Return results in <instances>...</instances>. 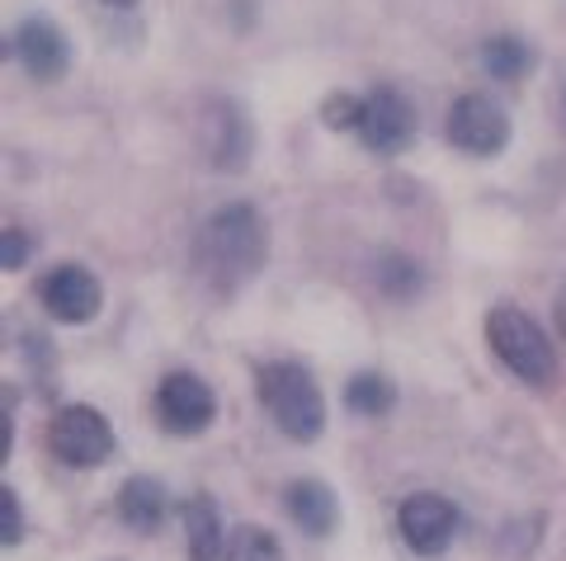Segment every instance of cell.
Returning a JSON list of instances; mask_svg holds the SVG:
<instances>
[{
	"instance_id": "1",
	"label": "cell",
	"mask_w": 566,
	"mask_h": 561,
	"mask_svg": "<svg viewBox=\"0 0 566 561\" xmlns=\"http://www.w3.org/2000/svg\"><path fill=\"white\" fill-rule=\"evenodd\" d=\"M270 255V232L251 203H227L203 222L199 236V265L218 288L245 284Z\"/></svg>"
},
{
	"instance_id": "2",
	"label": "cell",
	"mask_w": 566,
	"mask_h": 561,
	"mask_svg": "<svg viewBox=\"0 0 566 561\" xmlns=\"http://www.w3.org/2000/svg\"><path fill=\"white\" fill-rule=\"evenodd\" d=\"M260 401H264V411L274 415V425L289 434V440H297V444L316 440L322 425H326L322 388L312 382V373L303 363H270V368H260Z\"/></svg>"
},
{
	"instance_id": "3",
	"label": "cell",
	"mask_w": 566,
	"mask_h": 561,
	"mask_svg": "<svg viewBox=\"0 0 566 561\" xmlns=\"http://www.w3.org/2000/svg\"><path fill=\"white\" fill-rule=\"evenodd\" d=\"M486 340L495 349V359H501L510 373L524 378V382H543L557 373V359H553V345L543 340V330L524 317L520 307H495L486 317Z\"/></svg>"
},
{
	"instance_id": "4",
	"label": "cell",
	"mask_w": 566,
	"mask_h": 561,
	"mask_svg": "<svg viewBox=\"0 0 566 561\" xmlns=\"http://www.w3.org/2000/svg\"><path fill=\"white\" fill-rule=\"evenodd\" d=\"M48 448L66 467H99L114 453V430L95 406H66L52 415Z\"/></svg>"
},
{
	"instance_id": "5",
	"label": "cell",
	"mask_w": 566,
	"mask_h": 561,
	"mask_svg": "<svg viewBox=\"0 0 566 561\" xmlns=\"http://www.w3.org/2000/svg\"><path fill=\"white\" fill-rule=\"evenodd\" d=\"M449 142L468 156H495L510 142V118L491 95H458L449 109Z\"/></svg>"
},
{
	"instance_id": "6",
	"label": "cell",
	"mask_w": 566,
	"mask_h": 561,
	"mask_svg": "<svg viewBox=\"0 0 566 561\" xmlns=\"http://www.w3.org/2000/svg\"><path fill=\"white\" fill-rule=\"evenodd\" d=\"M364 142L368 151L378 156H397L411 147L416 137V109L406 104L401 91H392V85H378L374 95H364V123H359Z\"/></svg>"
},
{
	"instance_id": "7",
	"label": "cell",
	"mask_w": 566,
	"mask_h": 561,
	"mask_svg": "<svg viewBox=\"0 0 566 561\" xmlns=\"http://www.w3.org/2000/svg\"><path fill=\"white\" fill-rule=\"evenodd\" d=\"M156 411H161V425L170 434H203L218 415V396L203 378L193 373H170L156 392Z\"/></svg>"
},
{
	"instance_id": "8",
	"label": "cell",
	"mask_w": 566,
	"mask_h": 561,
	"mask_svg": "<svg viewBox=\"0 0 566 561\" xmlns=\"http://www.w3.org/2000/svg\"><path fill=\"white\" fill-rule=\"evenodd\" d=\"M43 307H48V317H57L66 326H85V321H95L99 317V307H104V288H99V278L91 269H81V265H62V269H52L43 278Z\"/></svg>"
},
{
	"instance_id": "9",
	"label": "cell",
	"mask_w": 566,
	"mask_h": 561,
	"mask_svg": "<svg viewBox=\"0 0 566 561\" xmlns=\"http://www.w3.org/2000/svg\"><path fill=\"white\" fill-rule=\"evenodd\" d=\"M397 529L406 538V548L420 552V557H439L453 542L458 533V510L444 500V496H411L401 505V515H397Z\"/></svg>"
},
{
	"instance_id": "10",
	"label": "cell",
	"mask_w": 566,
	"mask_h": 561,
	"mask_svg": "<svg viewBox=\"0 0 566 561\" xmlns=\"http://www.w3.org/2000/svg\"><path fill=\"white\" fill-rule=\"evenodd\" d=\"M14 57L24 62L29 76L39 81H62L66 66H71V43L66 33L43 20V14H33V20H24L20 29H14Z\"/></svg>"
},
{
	"instance_id": "11",
	"label": "cell",
	"mask_w": 566,
	"mask_h": 561,
	"mask_svg": "<svg viewBox=\"0 0 566 561\" xmlns=\"http://www.w3.org/2000/svg\"><path fill=\"white\" fill-rule=\"evenodd\" d=\"M203 147H208V161L218 170H241L251 161V123H245V114L237 104H218V109L208 114Z\"/></svg>"
},
{
	"instance_id": "12",
	"label": "cell",
	"mask_w": 566,
	"mask_h": 561,
	"mask_svg": "<svg viewBox=\"0 0 566 561\" xmlns=\"http://www.w3.org/2000/svg\"><path fill=\"white\" fill-rule=\"evenodd\" d=\"M185 542H189V561H222L227 552V529L222 515L208 496H193L185 505Z\"/></svg>"
},
{
	"instance_id": "13",
	"label": "cell",
	"mask_w": 566,
	"mask_h": 561,
	"mask_svg": "<svg viewBox=\"0 0 566 561\" xmlns=\"http://www.w3.org/2000/svg\"><path fill=\"white\" fill-rule=\"evenodd\" d=\"M283 505H289V515L303 523L312 538H326L335 529V519H340V505H335V496L322 481H293Z\"/></svg>"
},
{
	"instance_id": "14",
	"label": "cell",
	"mask_w": 566,
	"mask_h": 561,
	"mask_svg": "<svg viewBox=\"0 0 566 561\" xmlns=\"http://www.w3.org/2000/svg\"><path fill=\"white\" fill-rule=\"evenodd\" d=\"M118 515L128 529L156 533L166 519V486L151 477H128V486H123V496H118Z\"/></svg>"
},
{
	"instance_id": "15",
	"label": "cell",
	"mask_w": 566,
	"mask_h": 561,
	"mask_svg": "<svg viewBox=\"0 0 566 561\" xmlns=\"http://www.w3.org/2000/svg\"><path fill=\"white\" fill-rule=\"evenodd\" d=\"M534 62H538V52L528 47L520 33H495V39H486V47H482V66L495 81H520V76H528Z\"/></svg>"
},
{
	"instance_id": "16",
	"label": "cell",
	"mask_w": 566,
	"mask_h": 561,
	"mask_svg": "<svg viewBox=\"0 0 566 561\" xmlns=\"http://www.w3.org/2000/svg\"><path fill=\"white\" fill-rule=\"evenodd\" d=\"M345 401H349V411H359V415H387L397 406V388L382 373H359L349 382Z\"/></svg>"
},
{
	"instance_id": "17",
	"label": "cell",
	"mask_w": 566,
	"mask_h": 561,
	"mask_svg": "<svg viewBox=\"0 0 566 561\" xmlns=\"http://www.w3.org/2000/svg\"><path fill=\"white\" fill-rule=\"evenodd\" d=\"M227 561H283V548L274 533H264L260 523H241L227 542Z\"/></svg>"
},
{
	"instance_id": "18",
	"label": "cell",
	"mask_w": 566,
	"mask_h": 561,
	"mask_svg": "<svg viewBox=\"0 0 566 561\" xmlns=\"http://www.w3.org/2000/svg\"><path fill=\"white\" fill-rule=\"evenodd\" d=\"M322 118H326V128H359L364 123V99H354V95H331L322 104Z\"/></svg>"
},
{
	"instance_id": "19",
	"label": "cell",
	"mask_w": 566,
	"mask_h": 561,
	"mask_svg": "<svg viewBox=\"0 0 566 561\" xmlns=\"http://www.w3.org/2000/svg\"><path fill=\"white\" fill-rule=\"evenodd\" d=\"M0 505H6V548L24 538V515H20V496H14V486H0Z\"/></svg>"
},
{
	"instance_id": "20",
	"label": "cell",
	"mask_w": 566,
	"mask_h": 561,
	"mask_svg": "<svg viewBox=\"0 0 566 561\" xmlns=\"http://www.w3.org/2000/svg\"><path fill=\"white\" fill-rule=\"evenodd\" d=\"M24 260H29V241H24V232H6V255H0V265L6 269H24Z\"/></svg>"
},
{
	"instance_id": "21",
	"label": "cell",
	"mask_w": 566,
	"mask_h": 561,
	"mask_svg": "<svg viewBox=\"0 0 566 561\" xmlns=\"http://www.w3.org/2000/svg\"><path fill=\"white\" fill-rule=\"evenodd\" d=\"M557 330H562V340H566V284L557 288Z\"/></svg>"
},
{
	"instance_id": "22",
	"label": "cell",
	"mask_w": 566,
	"mask_h": 561,
	"mask_svg": "<svg viewBox=\"0 0 566 561\" xmlns=\"http://www.w3.org/2000/svg\"><path fill=\"white\" fill-rule=\"evenodd\" d=\"M109 6H123V10H128V6H137V0H109Z\"/></svg>"
}]
</instances>
